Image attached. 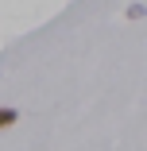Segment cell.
<instances>
[{
	"mask_svg": "<svg viewBox=\"0 0 147 151\" xmlns=\"http://www.w3.org/2000/svg\"><path fill=\"white\" fill-rule=\"evenodd\" d=\"M16 120H19V112H16V109H8V105H0V132H4V128H12Z\"/></svg>",
	"mask_w": 147,
	"mask_h": 151,
	"instance_id": "6da1fadb",
	"label": "cell"
},
{
	"mask_svg": "<svg viewBox=\"0 0 147 151\" xmlns=\"http://www.w3.org/2000/svg\"><path fill=\"white\" fill-rule=\"evenodd\" d=\"M128 19H143V4H132L128 8Z\"/></svg>",
	"mask_w": 147,
	"mask_h": 151,
	"instance_id": "7a4b0ae2",
	"label": "cell"
}]
</instances>
